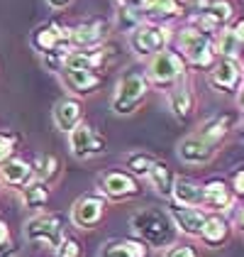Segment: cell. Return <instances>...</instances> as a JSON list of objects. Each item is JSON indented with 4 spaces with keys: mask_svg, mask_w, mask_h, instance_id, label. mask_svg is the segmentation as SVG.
<instances>
[{
    "mask_svg": "<svg viewBox=\"0 0 244 257\" xmlns=\"http://www.w3.org/2000/svg\"><path fill=\"white\" fill-rule=\"evenodd\" d=\"M168 103H171V110L178 120H188L196 110V96L188 86H174L171 88V96H168Z\"/></svg>",
    "mask_w": 244,
    "mask_h": 257,
    "instance_id": "20",
    "label": "cell"
},
{
    "mask_svg": "<svg viewBox=\"0 0 244 257\" xmlns=\"http://www.w3.org/2000/svg\"><path fill=\"white\" fill-rule=\"evenodd\" d=\"M149 247L144 242H134V240H112L102 247L100 257H146Z\"/></svg>",
    "mask_w": 244,
    "mask_h": 257,
    "instance_id": "23",
    "label": "cell"
},
{
    "mask_svg": "<svg viewBox=\"0 0 244 257\" xmlns=\"http://www.w3.org/2000/svg\"><path fill=\"white\" fill-rule=\"evenodd\" d=\"M12 155V140H5L0 138V164H5Z\"/></svg>",
    "mask_w": 244,
    "mask_h": 257,
    "instance_id": "34",
    "label": "cell"
},
{
    "mask_svg": "<svg viewBox=\"0 0 244 257\" xmlns=\"http://www.w3.org/2000/svg\"><path fill=\"white\" fill-rule=\"evenodd\" d=\"M237 225H240V230L244 233V208L240 211V216H237Z\"/></svg>",
    "mask_w": 244,
    "mask_h": 257,
    "instance_id": "40",
    "label": "cell"
},
{
    "mask_svg": "<svg viewBox=\"0 0 244 257\" xmlns=\"http://www.w3.org/2000/svg\"><path fill=\"white\" fill-rule=\"evenodd\" d=\"M232 186H234V194H237V196H244V169H240V172L234 174Z\"/></svg>",
    "mask_w": 244,
    "mask_h": 257,
    "instance_id": "35",
    "label": "cell"
},
{
    "mask_svg": "<svg viewBox=\"0 0 244 257\" xmlns=\"http://www.w3.org/2000/svg\"><path fill=\"white\" fill-rule=\"evenodd\" d=\"M183 71H186V64L181 61L178 54L159 52V54H154V59L149 64V81L162 86V88H174L183 76Z\"/></svg>",
    "mask_w": 244,
    "mask_h": 257,
    "instance_id": "5",
    "label": "cell"
},
{
    "mask_svg": "<svg viewBox=\"0 0 244 257\" xmlns=\"http://www.w3.org/2000/svg\"><path fill=\"white\" fill-rule=\"evenodd\" d=\"M102 191L115 201H122V198H132L140 194V186L137 181L130 177V174H122V172H110L102 177Z\"/></svg>",
    "mask_w": 244,
    "mask_h": 257,
    "instance_id": "16",
    "label": "cell"
},
{
    "mask_svg": "<svg viewBox=\"0 0 244 257\" xmlns=\"http://www.w3.org/2000/svg\"><path fill=\"white\" fill-rule=\"evenodd\" d=\"M24 235L32 242H40L46 247H59L64 235H61V220L56 216H37L32 218L27 225H24Z\"/></svg>",
    "mask_w": 244,
    "mask_h": 257,
    "instance_id": "8",
    "label": "cell"
},
{
    "mask_svg": "<svg viewBox=\"0 0 244 257\" xmlns=\"http://www.w3.org/2000/svg\"><path fill=\"white\" fill-rule=\"evenodd\" d=\"M132 228L137 235H142L144 242H149L152 247H162L168 245L174 237H176V223L174 218L168 216L162 208H144L137 211L132 216Z\"/></svg>",
    "mask_w": 244,
    "mask_h": 257,
    "instance_id": "1",
    "label": "cell"
},
{
    "mask_svg": "<svg viewBox=\"0 0 244 257\" xmlns=\"http://www.w3.org/2000/svg\"><path fill=\"white\" fill-rule=\"evenodd\" d=\"M234 122H237V115H232V113H227V115H212L210 120L203 122L198 138H203L205 142H210V145L218 147V142H222L230 135V130H232Z\"/></svg>",
    "mask_w": 244,
    "mask_h": 257,
    "instance_id": "17",
    "label": "cell"
},
{
    "mask_svg": "<svg viewBox=\"0 0 244 257\" xmlns=\"http://www.w3.org/2000/svg\"><path fill=\"white\" fill-rule=\"evenodd\" d=\"M178 47H181L183 57L196 64V66H203V69H210L212 66V44H210V37L200 32V30H193V27H186L178 32Z\"/></svg>",
    "mask_w": 244,
    "mask_h": 257,
    "instance_id": "4",
    "label": "cell"
},
{
    "mask_svg": "<svg viewBox=\"0 0 244 257\" xmlns=\"http://www.w3.org/2000/svg\"><path fill=\"white\" fill-rule=\"evenodd\" d=\"M178 157L183 162H188V164H205V162H210L215 157V145L205 142L198 135H190L178 145Z\"/></svg>",
    "mask_w": 244,
    "mask_h": 257,
    "instance_id": "15",
    "label": "cell"
},
{
    "mask_svg": "<svg viewBox=\"0 0 244 257\" xmlns=\"http://www.w3.org/2000/svg\"><path fill=\"white\" fill-rule=\"evenodd\" d=\"M61 79L68 91H74L78 96L93 93L102 83V76L98 71H86V69H61Z\"/></svg>",
    "mask_w": 244,
    "mask_h": 257,
    "instance_id": "14",
    "label": "cell"
},
{
    "mask_svg": "<svg viewBox=\"0 0 244 257\" xmlns=\"http://www.w3.org/2000/svg\"><path fill=\"white\" fill-rule=\"evenodd\" d=\"M142 8L146 15H154V18H174V15H181L178 0H142Z\"/></svg>",
    "mask_w": 244,
    "mask_h": 257,
    "instance_id": "27",
    "label": "cell"
},
{
    "mask_svg": "<svg viewBox=\"0 0 244 257\" xmlns=\"http://www.w3.org/2000/svg\"><path fill=\"white\" fill-rule=\"evenodd\" d=\"M0 247H8V225L0 220Z\"/></svg>",
    "mask_w": 244,
    "mask_h": 257,
    "instance_id": "37",
    "label": "cell"
},
{
    "mask_svg": "<svg viewBox=\"0 0 244 257\" xmlns=\"http://www.w3.org/2000/svg\"><path fill=\"white\" fill-rule=\"evenodd\" d=\"M242 79V66L237 59H224L218 57V61H212L210 71H208V81L215 91H222V93H232L237 88V83Z\"/></svg>",
    "mask_w": 244,
    "mask_h": 257,
    "instance_id": "9",
    "label": "cell"
},
{
    "mask_svg": "<svg viewBox=\"0 0 244 257\" xmlns=\"http://www.w3.org/2000/svg\"><path fill=\"white\" fill-rule=\"evenodd\" d=\"M168 27L164 25H137L130 32V44L134 49L137 57H149V54H159L168 44Z\"/></svg>",
    "mask_w": 244,
    "mask_h": 257,
    "instance_id": "3",
    "label": "cell"
},
{
    "mask_svg": "<svg viewBox=\"0 0 244 257\" xmlns=\"http://www.w3.org/2000/svg\"><path fill=\"white\" fill-rule=\"evenodd\" d=\"M240 105H242V110H244V88H242V93H240Z\"/></svg>",
    "mask_w": 244,
    "mask_h": 257,
    "instance_id": "41",
    "label": "cell"
},
{
    "mask_svg": "<svg viewBox=\"0 0 244 257\" xmlns=\"http://www.w3.org/2000/svg\"><path fill=\"white\" fill-rule=\"evenodd\" d=\"M46 3H49V5L54 8V10H61V8H66V5H68L71 0H46Z\"/></svg>",
    "mask_w": 244,
    "mask_h": 257,
    "instance_id": "39",
    "label": "cell"
},
{
    "mask_svg": "<svg viewBox=\"0 0 244 257\" xmlns=\"http://www.w3.org/2000/svg\"><path fill=\"white\" fill-rule=\"evenodd\" d=\"M171 196L176 198L178 206H200L205 201V189L193 184V181H186V179H176L174 181V191Z\"/></svg>",
    "mask_w": 244,
    "mask_h": 257,
    "instance_id": "21",
    "label": "cell"
},
{
    "mask_svg": "<svg viewBox=\"0 0 244 257\" xmlns=\"http://www.w3.org/2000/svg\"><path fill=\"white\" fill-rule=\"evenodd\" d=\"M68 145H71L74 157L78 159H88L105 152V138L100 133H96L88 122H78L76 127L68 130Z\"/></svg>",
    "mask_w": 244,
    "mask_h": 257,
    "instance_id": "6",
    "label": "cell"
},
{
    "mask_svg": "<svg viewBox=\"0 0 244 257\" xmlns=\"http://www.w3.org/2000/svg\"><path fill=\"white\" fill-rule=\"evenodd\" d=\"M215 52L218 57H224V59H237L240 61V54H242V44L237 40V35L232 30H220L218 32V40H215Z\"/></svg>",
    "mask_w": 244,
    "mask_h": 257,
    "instance_id": "26",
    "label": "cell"
},
{
    "mask_svg": "<svg viewBox=\"0 0 244 257\" xmlns=\"http://www.w3.org/2000/svg\"><path fill=\"white\" fill-rule=\"evenodd\" d=\"M102 213H105V201L98 196H83L74 203L71 208V220L78 228H93L100 223Z\"/></svg>",
    "mask_w": 244,
    "mask_h": 257,
    "instance_id": "12",
    "label": "cell"
},
{
    "mask_svg": "<svg viewBox=\"0 0 244 257\" xmlns=\"http://www.w3.org/2000/svg\"><path fill=\"white\" fill-rule=\"evenodd\" d=\"M34 47L40 49L42 54L52 57V54H59L64 57L71 47H68V30L61 27L56 22H49V25H42L40 30H34Z\"/></svg>",
    "mask_w": 244,
    "mask_h": 257,
    "instance_id": "7",
    "label": "cell"
},
{
    "mask_svg": "<svg viewBox=\"0 0 244 257\" xmlns=\"http://www.w3.org/2000/svg\"><path fill=\"white\" fill-rule=\"evenodd\" d=\"M168 216L174 218L176 230H181V233L193 235V237L200 235L205 220H208V216H205L200 208H196V206H174V208L168 211Z\"/></svg>",
    "mask_w": 244,
    "mask_h": 257,
    "instance_id": "13",
    "label": "cell"
},
{
    "mask_svg": "<svg viewBox=\"0 0 244 257\" xmlns=\"http://www.w3.org/2000/svg\"><path fill=\"white\" fill-rule=\"evenodd\" d=\"M164 257H198V252H196L190 245H174V247L166 250Z\"/></svg>",
    "mask_w": 244,
    "mask_h": 257,
    "instance_id": "33",
    "label": "cell"
},
{
    "mask_svg": "<svg viewBox=\"0 0 244 257\" xmlns=\"http://www.w3.org/2000/svg\"><path fill=\"white\" fill-rule=\"evenodd\" d=\"M232 32L237 35V40H240V44H242V47H244V20H240V22H237V25L232 27Z\"/></svg>",
    "mask_w": 244,
    "mask_h": 257,
    "instance_id": "36",
    "label": "cell"
},
{
    "mask_svg": "<svg viewBox=\"0 0 244 257\" xmlns=\"http://www.w3.org/2000/svg\"><path fill=\"white\" fill-rule=\"evenodd\" d=\"M154 162H156V159L152 157V155H146V152H132L130 157L124 159L127 169H132L134 174H142V177L149 174V169L154 167Z\"/></svg>",
    "mask_w": 244,
    "mask_h": 257,
    "instance_id": "29",
    "label": "cell"
},
{
    "mask_svg": "<svg viewBox=\"0 0 244 257\" xmlns=\"http://www.w3.org/2000/svg\"><path fill=\"white\" fill-rule=\"evenodd\" d=\"M124 8H132V10H140L142 8V0H120Z\"/></svg>",
    "mask_w": 244,
    "mask_h": 257,
    "instance_id": "38",
    "label": "cell"
},
{
    "mask_svg": "<svg viewBox=\"0 0 244 257\" xmlns=\"http://www.w3.org/2000/svg\"><path fill=\"white\" fill-rule=\"evenodd\" d=\"M146 177L152 179V184H154V189L162 194V196H171V191H174V172H171V167L166 164V162H154V167L149 169V174Z\"/></svg>",
    "mask_w": 244,
    "mask_h": 257,
    "instance_id": "25",
    "label": "cell"
},
{
    "mask_svg": "<svg viewBox=\"0 0 244 257\" xmlns=\"http://www.w3.org/2000/svg\"><path fill=\"white\" fill-rule=\"evenodd\" d=\"M59 257H81V245L76 240H61Z\"/></svg>",
    "mask_w": 244,
    "mask_h": 257,
    "instance_id": "32",
    "label": "cell"
},
{
    "mask_svg": "<svg viewBox=\"0 0 244 257\" xmlns=\"http://www.w3.org/2000/svg\"><path fill=\"white\" fill-rule=\"evenodd\" d=\"M0 174L5 179V184H10V186H27L32 181L34 169L22 159H8L5 164H0Z\"/></svg>",
    "mask_w": 244,
    "mask_h": 257,
    "instance_id": "19",
    "label": "cell"
},
{
    "mask_svg": "<svg viewBox=\"0 0 244 257\" xmlns=\"http://www.w3.org/2000/svg\"><path fill=\"white\" fill-rule=\"evenodd\" d=\"M110 25L105 20H93V22H83L78 27L68 30V47L71 49H93L100 42H105L108 37Z\"/></svg>",
    "mask_w": 244,
    "mask_h": 257,
    "instance_id": "11",
    "label": "cell"
},
{
    "mask_svg": "<svg viewBox=\"0 0 244 257\" xmlns=\"http://www.w3.org/2000/svg\"><path fill=\"white\" fill-rule=\"evenodd\" d=\"M22 201L27 208H42L49 201V189L44 186V181H30L22 189Z\"/></svg>",
    "mask_w": 244,
    "mask_h": 257,
    "instance_id": "28",
    "label": "cell"
},
{
    "mask_svg": "<svg viewBox=\"0 0 244 257\" xmlns=\"http://www.w3.org/2000/svg\"><path fill=\"white\" fill-rule=\"evenodd\" d=\"M81 103L76 98H64L54 105V122L61 133H68L71 127H76L81 122Z\"/></svg>",
    "mask_w": 244,
    "mask_h": 257,
    "instance_id": "18",
    "label": "cell"
},
{
    "mask_svg": "<svg viewBox=\"0 0 244 257\" xmlns=\"http://www.w3.org/2000/svg\"><path fill=\"white\" fill-rule=\"evenodd\" d=\"M112 49H68L61 57V69H86V71H98L108 66V57Z\"/></svg>",
    "mask_w": 244,
    "mask_h": 257,
    "instance_id": "10",
    "label": "cell"
},
{
    "mask_svg": "<svg viewBox=\"0 0 244 257\" xmlns=\"http://www.w3.org/2000/svg\"><path fill=\"white\" fill-rule=\"evenodd\" d=\"M146 91H149V83L144 74H127L118 81V88H115V96H112V110L118 115H130L140 108V103L146 98Z\"/></svg>",
    "mask_w": 244,
    "mask_h": 257,
    "instance_id": "2",
    "label": "cell"
},
{
    "mask_svg": "<svg viewBox=\"0 0 244 257\" xmlns=\"http://www.w3.org/2000/svg\"><path fill=\"white\" fill-rule=\"evenodd\" d=\"M203 189H205L203 206L215 208V211H227V208L232 206V194H230V189L224 186L222 181H210Z\"/></svg>",
    "mask_w": 244,
    "mask_h": 257,
    "instance_id": "24",
    "label": "cell"
},
{
    "mask_svg": "<svg viewBox=\"0 0 244 257\" xmlns=\"http://www.w3.org/2000/svg\"><path fill=\"white\" fill-rule=\"evenodd\" d=\"M200 240H203L205 245H210V247H220L227 242V237H230V225H227V220L220 216H210L205 220L203 230H200Z\"/></svg>",
    "mask_w": 244,
    "mask_h": 257,
    "instance_id": "22",
    "label": "cell"
},
{
    "mask_svg": "<svg viewBox=\"0 0 244 257\" xmlns=\"http://www.w3.org/2000/svg\"><path fill=\"white\" fill-rule=\"evenodd\" d=\"M56 167H59V162H56V157H40V162H37V179L40 181H46V179H52L54 174H56Z\"/></svg>",
    "mask_w": 244,
    "mask_h": 257,
    "instance_id": "30",
    "label": "cell"
},
{
    "mask_svg": "<svg viewBox=\"0 0 244 257\" xmlns=\"http://www.w3.org/2000/svg\"><path fill=\"white\" fill-rule=\"evenodd\" d=\"M120 25L124 32H132L137 25H142V18L137 15V10H132V8H124L120 13Z\"/></svg>",
    "mask_w": 244,
    "mask_h": 257,
    "instance_id": "31",
    "label": "cell"
}]
</instances>
